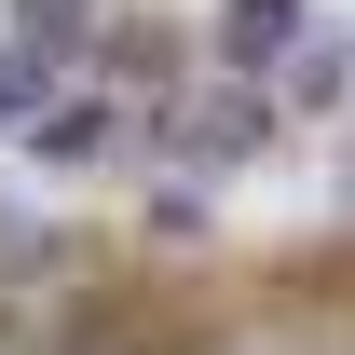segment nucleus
Here are the masks:
<instances>
[{
	"mask_svg": "<svg viewBox=\"0 0 355 355\" xmlns=\"http://www.w3.org/2000/svg\"><path fill=\"white\" fill-rule=\"evenodd\" d=\"M164 355H232V328H219V342H164Z\"/></svg>",
	"mask_w": 355,
	"mask_h": 355,
	"instance_id": "nucleus-9",
	"label": "nucleus"
},
{
	"mask_svg": "<svg viewBox=\"0 0 355 355\" xmlns=\"http://www.w3.org/2000/svg\"><path fill=\"white\" fill-rule=\"evenodd\" d=\"M14 314H28V301H14V287H0V328H14Z\"/></svg>",
	"mask_w": 355,
	"mask_h": 355,
	"instance_id": "nucleus-10",
	"label": "nucleus"
},
{
	"mask_svg": "<svg viewBox=\"0 0 355 355\" xmlns=\"http://www.w3.org/2000/svg\"><path fill=\"white\" fill-rule=\"evenodd\" d=\"M273 96H287V110H355V28H342V14H314L301 42H287Z\"/></svg>",
	"mask_w": 355,
	"mask_h": 355,
	"instance_id": "nucleus-3",
	"label": "nucleus"
},
{
	"mask_svg": "<svg viewBox=\"0 0 355 355\" xmlns=\"http://www.w3.org/2000/svg\"><path fill=\"white\" fill-rule=\"evenodd\" d=\"M0 355H83V342H69V328H55L42 301H28V314H14V328H0Z\"/></svg>",
	"mask_w": 355,
	"mask_h": 355,
	"instance_id": "nucleus-8",
	"label": "nucleus"
},
{
	"mask_svg": "<svg viewBox=\"0 0 355 355\" xmlns=\"http://www.w3.org/2000/svg\"><path fill=\"white\" fill-rule=\"evenodd\" d=\"M273 123H287V96L260 83V69H219V83L178 110V150H191V178H232V164H260Z\"/></svg>",
	"mask_w": 355,
	"mask_h": 355,
	"instance_id": "nucleus-1",
	"label": "nucleus"
},
{
	"mask_svg": "<svg viewBox=\"0 0 355 355\" xmlns=\"http://www.w3.org/2000/svg\"><path fill=\"white\" fill-rule=\"evenodd\" d=\"M28 150H42V164H69V178H96V164H123L137 150V110L123 96H42V123H28Z\"/></svg>",
	"mask_w": 355,
	"mask_h": 355,
	"instance_id": "nucleus-2",
	"label": "nucleus"
},
{
	"mask_svg": "<svg viewBox=\"0 0 355 355\" xmlns=\"http://www.w3.org/2000/svg\"><path fill=\"white\" fill-rule=\"evenodd\" d=\"M42 96H55V55L28 42V28H14V42H0V150H14V137L42 123Z\"/></svg>",
	"mask_w": 355,
	"mask_h": 355,
	"instance_id": "nucleus-5",
	"label": "nucleus"
},
{
	"mask_svg": "<svg viewBox=\"0 0 355 355\" xmlns=\"http://www.w3.org/2000/svg\"><path fill=\"white\" fill-rule=\"evenodd\" d=\"M14 28H28V42L69 69V55H83V0H14Z\"/></svg>",
	"mask_w": 355,
	"mask_h": 355,
	"instance_id": "nucleus-7",
	"label": "nucleus"
},
{
	"mask_svg": "<svg viewBox=\"0 0 355 355\" xmlns=\"http://www.w3.org/2000/svg\"><path fill=\"white\" fill-rule=\"evenodd\" d=\"M232 355H355V328H314V314H260V328H232Z\"/></svg>",
	"mask_w": 355,
	"mask_h": 355,
	"instance_id": "nucleus-6",
	"label": "nucleus"
},
{
	"mask_svg": "<svg viewBox=\"0 0 355 355\" xmlns=\"http://www.w3.org/2000/svg\"><path fill=\"white\" fill-rule=\"evenodd\" d=\"M301 28H314V0H232V14H219V69H260V83H273Z\"/></svg>",
	"mask_w": 355,
	"mask_h": 355,
	"instance_id": "nucleus-4",
	"label": "nucleus"
}]
</instances>
